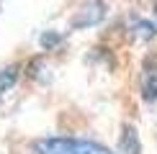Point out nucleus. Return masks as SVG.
Segmentation results:
<instances>
[{
	"label": "nucleus",
	"instance_id": "1",
	"mask_svg": "<svg viewBox=\"0 0 157 154\" xmlns=\"http://www.w3.org/2000/svg\"><path fill=\"white\" fill-rule=\"evenodd\" d=\"M36 154H116L108 146L90 139H75V136H49L39 139L34 144Z\"/></svg>",
	"mask_w": 157,
	"mask_h": 154
},
{
	"label": "nucleus",
	"instance_id": "2",
	"mask_svg": "<svg viewBox=\"0 0 157 154\" xmlns=\"http://www.w3.org/2000/svg\"><path fill=\"white\" fill-rule=\"evenodd\" d=\"M121 149L126 152V154H139V139H136V131H134V126H124Z\"/></svg>",
	"mask_w": 157,
	"mask_h": 154
},
{
	"label": "nucleus",
	"instance_id": "3",
	"mask_svg": "<svg viewBox=\"0 0 157 154\" xmlns=\"http://www.w3.org/2000/svg\"><path fill=\"white\" fill-rule=\"evenodd\" d=\"M16 77H18V67H5V69H0V93H5L8 87H13V82H16Z\"/></svg>",
	"mask_w": 157,
	"mask_h": 154
}]
</instances>
